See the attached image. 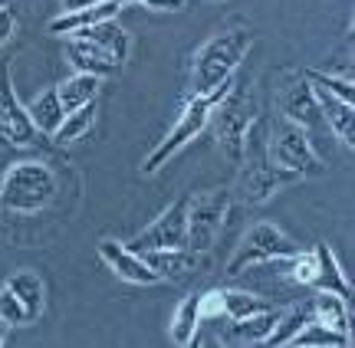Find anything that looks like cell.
Wrapping results in <instances>:
<instances>
[{"instance_id": "28", "label": "cell", "mask_w": 355, "mask_h": 348, "mask_svg": "<svg viewBox=\"0 0 355 348\" xmlns=\"http://www.w3.org/2000/svg\"><path fill=\"white\" fill-rule=\"evenodd\" d=\"M309 319H313V315H309V309H293V312H286V315H279V322L273 325V332L263 338V345H273V348L290 345V338L296 336V332H300Z\"/></svg>"}, {"instance_id": "8", "label": "cell", "mask_w": 355, "mask_h": 348, "mask_svg": "<svg viewBox=\"0 0 355 348\" xmlns=\"http://www.w3.org/2000/svg\"><path fill=\"white\" fill-rule=\"evenodd\" d=\"M227 207H230V194L224 191V187L191 194L188 197V237H184V246L194 250V253H207V250L214 246L220 227H224Z\"/></svg>"}, {"instance_id": "37", "label": "cell", "mask_w": 355, "mask_h": 348, "mask_svg": "<svg viewBox=\"0 0 355 348\" xmlns=\"http://www.w3.org/2000/svg\"><path fill=\"white\" fill-rule=\"evenodd\" d=\"M105 3H119V7H132L135 0H105Z\"/></svg>"}, {"instance_id": "16", "label": "cell", "mask_w": 355, "mask_h": 348, "mask_svg": "<svg viewBox=\"0 0 355 348\" xmlns=\"http://www.w3.org/2000/svg\"><path fill=\"white\" fill-rule=\"evenodd\" d=\"M66 59L76 66V73H92V76H102V79L112 76L115 66H119L102 46H96L92 39H83V37H69V43H66Z\"/></svg>"}, {"instance_id": "15", "label": "cell", "mask_w": 355, "mask_h": 348, "mask_svg": "<svg viewBox=\"0 0 355 348\" xmlns=\"http://www.w3.org/2000/svg\"><path fill=\"white\" fill-rule=\"evenodd\" d=\"M3 286L24 302L26 319L37 322L40 315H43V309H46V283H43V276L33 273V270H17V273L7 276V283Z\"/></svg>"}, {"instance_id": "23", "label": "cell", "mask_w": 355, "mask_h": 348, "mask_svg": "<svg viewBox=\"0 0 355 348\" xmlns=\"http://www.w3.org/2000/svg\"><path fill=\"white\" fill-rule=\"evenodd\" d=\"M99 89H102V76H92V73H76V76H69L66 82L56 86L60 102H63L66 112L96 102V99H99Z\"/></svg>"}, {"instance_id": "25", "label": "cell", "mask_w": 355, "mask_h": 348, "mask_svg": "<svg viewBox=\"0 0 355 348\" xmlns=\"http://www.w3.org/2000/svg\"><path fill=\"white\" fill-rule=\"evenodd\" d=\"M279 309H263V312H254V315H247V319H234L230 325V338L234 342H263L270 332H273V325L279 322Z\"/></svg>"}, {"instance_id": "7", "label": "cell", "mask_w": 355, "mask_h": 348, "mask_svg": "<svg viewBox=\"0 0 355 348\" xmlns=\"http://www.w3.org/2000/svg\"><path fill=\"white\" fill-rule=\"evenodd\" d=\"M296 250H303V246H296L290 237L279 230V227H273L270 220H260V223H254L250 230L243 233L241 244L234 246V257L227 259V276H241L243 270L260 266V263L290 259Z\"/></svg>"}, {"instance_id": "6", "label": "cell", "mask_w": 355, "mask_h": 348, "mask_svg": "<svg viewBox=\"0 0 355 348\" xmlns=\"http://www.w3.org/2000/svg\"><path fill=\"white\" fill-rule=\"evenodd\" d=\"M266 155L273 158V165L296 171V174H322V158L313 138L283 116L266 122Z\"/></svg>"}, {"instance_id": "30", "label": "cell", "mask_w": 355, "mask_h": 348, "mask_svg": "<svg viewBox=\"0 0 355 348\" xmlns=\"http://www.w3.org/2000/svg\"><path fill=\"white\" fill-rule=\"evenodd\" d=\"M0 319L7 325H30V319H26V309L24 302L13 296L7 286H0Z\"/></svg>"}, {"instance_id": "20", "label": "cell", "mask_w": 355, "mask_h": 348, "mask_svg": "<svg viewBox=\"0 0 355 348\" xmlns=\"http://www.w3.org/2000/svg\"><path fill=\"white\" fill-rule=\"evenodd\" d=\"M201 293H188L181 299V306L175 309L171 319V342L181 348H188L198 342V329H201Z\"/></svg>"}, {"instance_id": "17", "label": "cell", "mask_w": 355, "mask_h": 348, "mask_svg": "<svg viewBox=\"0 0 355 348\" xmlns=\"http://www.w3.org/2000/svg\"><path fill=\"white\" fill-rule=\"evenodd\" d=\"M119 3H92V7H83V10H63L60 17H53L50 20V33L53 37H69V33H76V30H86L92 24H102V20H115L119 17Z\"/></svg>"}, {"instance_id": "38", "label": "cell", "mask_w": 355, "mask_h": 348, "mask_svg": "<svg viewBox=\"0 0 355 348\" xmlns=\"http://www.w3.org/2000/svg\"><path fill=\"white\" fill-rule=\"evenodd\" d=\"M0 7H7V0H0Z\"/></svg>"}, {"instance_id": "26", "label": "cell", "mask_w": 355, "mask_h": 348, "mask_svg": "<svg viewBox=\"0 0 355 348\" xmlns=\"http://www.w3.org/2000/svg\"><path fill=\"white\" fill-rule=\"evenodd\" d=\"M92 122H96V102L83 105V109H73V112H66L63 122H60V129L53 131L50 138L56 145H69V142H79L89 129H92Z\"/></svg>"}, {"instance_id": "31", "label": "cell", "mask_w": 355, "mask_h": 348, "mask_svg": "<svg viewBox=\"0 0 355 348\" xmlns=\"http://www.w3.org/2000/svg\"><path fill=\"white\" fill-rule=\"evenodd\" d=\"M293 266H290V276L293 283L300 286H313V273H316V257H313V250L309 253H303V250H296L293 253Z\"/></svg>"}, {"instance_id": "33", "label": "cell", "mask_w": 355, "mask_h": 348, "mask_svg": "<svg viewBox=\"0 0 355 348\" xmlns=\"http://www.w3.org/2000/svg\"><path fill=\"white\" fill-rule=\"evenodd\" d=\"M13 37V13L7 7H0V43H7Z\"/></svg>"}, {"instance_id": "29", "label": "cell", "mask_w": 355, "mask_h": 348, "mask_svg": "<svg viewBox=\"0 0 355 348\" xmlns=\"http://www.w3.org/2000/svg\"><path fill=\"white\" fill-rule=\"evenodd\" d=\"M306 79H309V86H319V89L345 99V102H355V86L349 76H329V73H319V69H306Z\"/></svg>"}, {"instance_id": "5", "label": "cell", "mask_w": 355, "mask_h": 348, "mask_svg": "<svg viewBox=\"0 0 355 348\" xmlns=\"http://www.w3.org/2000/svg\"><path fill=\"white\" fill-rule=\"evenodd\" d=\"M56 197V174L43 161H20L0 178V210L40 214Z\"/></svg>"}, {"instance_id": "32", "label": "cell", "mask_w": 355, "mask_h": 348, "mask_svg": "<svg viewBox=\"0 0 355 348\" xmlns=\"http://www.w3.org/2000/svg\"><path fill=\"white\" fill-rule=\"evenodd\" d=\"M217 315H224V302H220V289H207L201 293V319H217Z\"/></svg>"}, {"instance_id": "2", "label": "cell", "mask_w": 355, "mask_h": 348, "mask_svg": "<svg viewBox=\"0 0 355 348\" xmlns=\"http://www.w3.org/2000/svg\"><path fill=\"white\" fill-rule=\"evenodd\" d=\"M254 46V30L250 26H224L214 37L204 43L198 56H194V69H191V95L198 92H211L217 86H224L234 73L241 69L243 56Z\"/></svg>"}, {"instance_id": "11", "label": "cell", "mask_w": 355, "mask_h": 348, "mask_svg": "<svg viewBox=\"0 0 355 348\" xmlns=\"http://www.w3.org/2000/svg\"><path fill=\"white\" fill-rule=\"evenodd\" d=\"M99 257H102V263H105L119 280H125V283H135V286L162 283V280H158V273L141 259V253H135L128 244H119V240H112V237L99 240Z\"/></svg>"}, {"instance_id": "34", "label": "cell", "mask_w": 355, "mask_h": 348, "mask_svg": "<svg viewBox=\"0 0 355 348\" xmlns=\"http://www.w3.org/2000/svg\"><path fill=\"white\" fill-rule=\"evenodd\" d=\"M135 3H145L152 10H178V7H184V0H135Z\"/></svg>"}, {"instance_id": "10", "label": "cell", "mask_w": 355, "mask_h": 348, "mask_svg": "<svg viewBox=\"0 0 355 348\" xmlns=\"http://www.w3.org/2000/svg\"><path fill=\"white\" fill-rule=\"evenodd\" d=\"M279 116L290 118V122H296V125L313 138V145H316L319 131H322V135H329L326 122H322V112H319L316 92H313V86H309V79L306 76H290V82L279 89Z\"/></svg>"}, {"instance_id": "27", "label": "cell", "mask_w": 355, "mask_h": 348, "mask_svg": "<svg viewBox=\"0 0 355 348\" xmlns=\"http://www.w3.org/2000/svg\"><path fill=\"white\" fill-rule=\"evenodd\" d=\"M220 302H224V315H227L230 322L234 319H247V315H254V312H263L270 309V302L254 293H241V289H220Z\"/></svg>"}, {"instance_id": "35", "label": "cell", "mask_w": 355, "mask_h": 348, "mask_svg": "<svg viewBox=\"0 0 355 348\" xmlns=\"http://www.w3.org/2000/svg\"><path fill=\"white\" fill-rule=\"evenodd\" d=\"M99 0H63V10H83V7H92Z\"/></svg>"}, {"instance_id": "13", "label": "cell", "mask_w": 355, "mask_h": 348, "mask_svg": "<svg viewBox=\"0 0 355 348\" xmlns=\"http://www.w3.org/2000/svg\"><path fill=\"white\" fill-rule=\"evenodd\" d=\"M313 92H316L319 112H322V122H326L329 135L336 142H343L345 148H355V105L326 89H319V86H313Z\"/></svg>"}, {"instance_id": "24", "label": "cell", "mask_w": 355, "mask_h": 348, "mask_svg": "<svg viewBox=\"0 0 355 348\" xmlns=\"http://www.w3.org/2000/svg\"><path fill=\"white\" fill-rule=\"evenodd\" d=\"M290 345H296V348H349L352 345V336H349V332H336L329 325L309 319V322L290 338Z\"/></svg>"}, {"instance_id": "14", "label": "cell", "mask_w": 355, "mask_h": 348, "mask_svg": "<svg viewBox=\"0 0 355 348\" xmlns=\"http://www.w3.org/2000/svg\"><path fill=\"white\" fill-rule=\"evenodd\" d=\"M141 259L158 273L162 283H165V280L171 283V280H184V276L198 266L201 253H194V250H188V246H175V250H145Z\"/></svg>"}, {"instance_id": "9", "label": "cell", "mask_w": 355, "mask_h": 348, "mask_svg": "<svg viewBox=\"0 0 355 348\" xmlns=\"http://www.w3.org/2000/svg\"><path fill=\"white\" fill-rule=\"evenodd\" d=\"M188 197L184 194L181 201H175L171 207H165L158 217L145 227V230L128 240V246L135 253H145V250H175V246H184V237H188Z\"/></svg>"}, {"instance_id": "1", "label": "cell", "mask_w": 355, "mask_h": 348, "mask_svg": "<svg viewBox=\"0 0 355 348\" xmlns=\"http://www.w3.org/2000/svg\"><path fill=\"white\" fill-rule=\"evenodd\" d=\"M241 174H237V201L243 204H266L273 201L283 187H290L303 174L296 171H286L273 165V158L266 155V122L260 116L250 122V129L243 135V152H241Z\"/></svg>"}, {"instance_id": "36", "label": "cell", "mask_w": 355, "mask_h": 348, "mask_svg": "<svg viewBox=\"0 0 355 348\" xmlns=\"http://www.w3.org/2000/svg\"><path fill=\"white\" fill-rule=\"evenodd\" d=\"M7 329H10V325H7V322H3V319H0V345L7 342Z\"/></svg>"}, {"instance_id": "4", "label": "cell", "mask_w": 355, "mask_h": 348, "mask_svg": "<svg viewBox=\"0 0 355 348\" xmlns=\"http://www.w3.org/2000/svg\"><path fill=\"white\" fill-rule=\"evenodd\" d=\"M227 86H230V79L224 82V86L211 89V92H198V95H191L188 105L181 109V116L175 118L171 131L155 145L152 155L141 161V174H155V171H162L165 168V161H171L181 148H188V145L194 142L204 129H207V122H211V109H214V102L227 92Z\"/></svg>"}, {"instance_id": "3", "label": "cell", "mask_w": 355, "mask_h": 348, "mask_svg": "<svg viewBox=\"0 0 355 348\" xmlns=\"http://www.w3.org/2000/svg\"><path fill=\"white\" fill-rule=\"evenodd\" d=\"M254 118H257V99H254V92H250V82L230 79L227 92L211 109L207 129L214 131V142L220 148V155L227 158V161H234V165L241 161L243 135H247Z\"/></svg>"}, {"instance_id": "21", "label": "cell", "mask_w": 355, "mask_h": 348, "mask_svg": "<svg viewBox=\"0 0 355 348\" xmlns=\"http://www.w3.org/2000/svg\"><path fill=\"white\" fill-rule=\"evenodd\" d=\"M26 116H30V122H33V129H37L40 135H53V131L60 129L66 109H63V102H60L56 86H50V89L40 92L37 99L26 105Z\"/></svg>"}, {"instance_id": "19", "label": "cell", "mask_w": 355, "mask_h": 348, "mask_svg": "<svg viewBox=\"0 0 355 348\" xmlns=\"http://www.w3.org/2000/svg\"><path fill=\"white\" fill-rule=\"evenodd\" d=\"M69 37H83V39H92L96 46L112 56L115 63H125L128 59V50H132V39L122 26H115V20H102V24H92L86 30H76V33H69Z\"/></svg>"}, {"instance_id": "18", "label": "cell", "mask_w": 355, "mask_h": 348, "mask_svg": "<svg viewBox=\"0 0 355 348\" xmlns=\"http://www.w3.org/2000/svg\"><path fill=\"white\" fill-rule=\"evenodd\" d=\"M313 257H316V273H313V289H322V293H336V296H352V286L345 280L339 259L332 253L329 244H316L313 246Z\"/></svg>"}, {"instance_id": "22", "label": "cell", "mask_w": 355, "mask_h": 348, "mask_svg": "<svg viewBox=\"0 0 355 348\" xmlns=\"http://www.w3.org/2000/svg\"><path fill=\"white\" fill-rule=\"evenodd\" d=\"M309 315H313L316 322L336 329V332H349V336H352V315H349V299L345 296H336V293H322V289H319V296L313 299V306H309Z\"/></svg>"}, {"instance_id": "12", "label": "cell", "mask_w": 355, "mask_h": 348, "mask_svg": "<svg viewBox=\"0 0 355 348\" xmlns=\"http://www.w3.org/2000/svg\"><path fill=\"white\" fill-rule=\"evenodd\" d=\"M0 138L10 145H20V148L33 145V138H37V129L26 116V105H20V99H17L7 69L0 73Z\"/></svg>"}]
</instances>
